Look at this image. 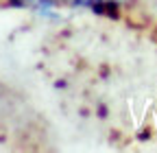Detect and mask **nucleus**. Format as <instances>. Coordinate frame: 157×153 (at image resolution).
<instances>
[{"mask_svg": "<svg viewBox=\"0 0 157 153\" xmlns=\"http://www.w3.org/2000/svg\"><path fill=\"white\" fill-rule=\"evenodd\" d=\"M72 2H78V5H90V7H116L124 2V0H72Z\"/></svg>", "mask_w": 157, "mask_h": 153, "instance_id": "1", "label": "nucleus"}, {"mask_svg": "<svg viewBox=\"0 0 157 153\" xmlns=\"http://www.w3.org/2000/svg\"><path fill=\"white\" fill-rule=\"evenodd\" d=\"M17 7H26V9H37V7H46L50 0H11Z\"/></svg>", "mask_w": 157, "mask_h": 153, "instance_id": "2", "label": "nucleus"}]
</instances>
